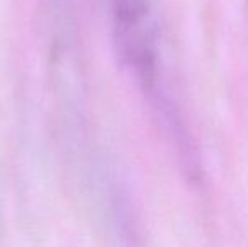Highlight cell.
<instances>
[{
	"label": "cell",
	"instance_id": "6da1fadb",
	"mask_svg": "<svg viewBox=\"0 0 248 247\" xmlns=\"http://www.w3.org/2000/svg\"><path fill=\"white\" fill-rule=\"evenodd\" d=\"M111 33L122 65L147 97L157 120L179 110L162 82L159 27L152 0H108Z\"/></svg>",
	"mask_w": 248,
	"mask_h": 247
},
{
	"label": "cell",
	"instance_id": "7a4b0ae2",
	"mask_svg": "<svg viewBox=\"0 0 248 247\" xmlns=\"http://www.w3.org/2000/svg\"><path fill=\"white\" fill-rule=\"evenodd\" d=\"M247 2H248V0H247Z\"/></svg>",
	"mask_w": 248,
	"mask_h": 247
}]
</instances>
